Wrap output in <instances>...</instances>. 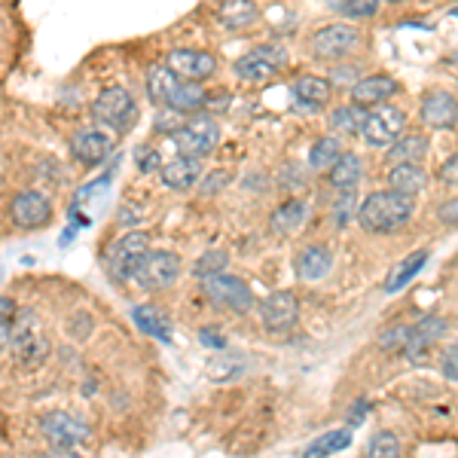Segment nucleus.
Segmentation results:
<instances>
[{"instance_id":"33","label":"nucleus","mask_w":458,"mask_h":458,"mask_svg":"<svg viewBox=\"0 0 458 458\" xmlns=\"http://www.w3.org/2000/svg\"><path fill=\"white\" fill-rule=\"evenodd\" d=\"M226 266H229V254L224 248H211V251H205L196 263H193V279L208 281V279H214V275L226 272Z\"/></svg>"},{"instance_id":"49","label":"nucleus","mask_w":458,"mask_h":458,"mask_svg":"<svg viewBox=\"0 0 458 458\" xmlns=\"http://www.w3.org/2000/svg\"><path fill=\"white\" fill-rule=\"evenodd\" d=\"M453 61H455V65H458V55H453Z\"/></svg>"},{"instance_id":"35","label":"nucleus","mask_w":458,"mask_h":458,"mask_svg":"<svg viewBox=\"0 0 458 458\" xmlns=\"http://www.w3.org/2000/svg\"><path fill=\"white\" fill-rule=\"evenodd\" d=\"M330 10L343 19H370L379 12V0H336L330 4Z\"/></svg>"},{"instance_id":"18","label":"nucleus","mask_w":458,"mask_h":458,"mask_svg":"<svg viewBox=\"0 0 458 458\" xmlns=\"http://www.w3.org/2000/svg\"><path fill=\"white\" fill-rule=\"evenodd\" d=\"M398 92V80L388 74H373V76H360V80L351 86V99H355L358 107H367V104H385L391 95Z\"/></svg>"},{"instance_id":"34","label":"nucleus","mask_w":458,"mask_h":458,"mask_svg":"<svg viewBox=\"0 0 458 458\" xmlns=\"http://www.w3.org/2000/svg\"><path fill=\"white\" fill-rule=\"evenodd\" d=\"M364 120H367V114H364V107H358V104H343V107L330 110V129L343 131V135H349V131H360Z\"/></svg>"},{"instance_id":"1","label":"nucleus","mask_w":458,"mask_h":458,"mask_svg":"<svg viewBox=\"0 0 458 458\" xmlns=\"http://www.w3.org/2000/svg\"><path fill=\"white\" fill-rule=\"evenodd\" d=\"M413 217V199L400 196V193L391 190H379L370 193L364 202L358 205V224L367 229V233H394Z\"/></svg>"},{"instance_id":"38","label":"nucleus","mask_w":458,"mask_h":458,"mask_svg":"<svg viewBox=\"0 0 458 458\" xmlns=\"http://www.w3.org/2000/svg\"><path fill=\"white\" fill-rule=\"evenodd\" d=\"M358 211V205H355V193H343V196L333 202V211H330V217H333V226H339L343 229L345 224L351 220V214Z\"/></svg>"},{"instance_id":"7","label":"nucleus","mask_w":458,"mask_h":458,"mask_svg":"<svg viewBox=\"0 0 458 458\" xmlns=\"http://www.w3.org/2000/svg\"><path fill=\"white\" fill-rule=\"evenodd\" d=\"M131 279L144 290H165L180 279V257L175 251H147L138 260Z\"/></svg>"},{"instance_id":"24","label":"nucleus","mask_w":458,"mask_h":458,"mask_svg":"<svg viewBox=\"0 0 458 458\" xmlns=\"http://www.w3.org/2000/svg\"><path fill=\"white\" fill-rule=\"evenodd\" d=\"M428 153V138L425 135H404L400 141L391 144L388 150V162L391 165H419Z\"/></svg>"},{"instance_id":"23","label":"nucleus","mask_w":458,"mask_h":458,"mask_svg":"<svg viewBox=\"0 0 458 458\" xmlns=\"http://www.w3.org/2000/svg\"><path fill=\"white\" fill-rule=\"evenodd\" d=\"M131 318H135V324L147 333V336L159 339V343H171V321L156 309V305H135Z\"/></svg>"},{"instance_id":"26","label":"nucleus","mask_w":458,"mask_h":458,"mask_svg":"<svg viewBox=\"0 0 458 458\" xmlns=\"http://www.w3.org/2000/svg\"><path fill=\"white\" fill-rule=\"evenodd\" d=\"M425 263H428V251H415V254L404 257V260H400L398 266L388 272V279H385L388 294H398V290H404L407 284L422 272V266H425Z\"/></svg>"},{"instance_id":"46","label":"nucleus","mask_w":458,"mask_h":458,"mask_svg":"<svg viewBox=\"0 0 458 458\" xmlns=\"http://www.w3.org/2000/svg\"><path fill=\"white\" fill-rule=\"evenodd\" d=\"M364 413H370V404H367V400H358V404L351 407L349 425H351V428H355V425H360V422H364Z\"/></svg>"},{"instance_id":"43","label":"nucleus","mask_w":458,"mask_h":458,"mask_svg":"<svg viewBox=\"0 0 458 458\" xmlns=\"http://www.w3.org/2000/svg\"><path fill=\"white\" fill-rule=\"evenodd\" d=\"M199 339H202V345H208V349H220V351L226 349V336L220 330L205 328V330H199Z\"/></svg>"},{"instance_id":"44","label":"nucleus","mask_w":458,"mask_h":458,"mask_svg":"<svg viewBox=\"0 0 458 458\" xmlns=\"http://www.w3.org/2000/svg\"><path fill=\"white\" fill-rule=\"evenodd\" d=\"M440 180H443V184H449V186H455V190H458V153H455V156H449L446 162H443Z\"/></svg>"},{"instance_id":"45","label":"nucleus","mask_w":458,"mask_h":458,"mask_svg":"<svg viewBox=\"0 0 458 458\" xmlns=\"http://www.w3.org/2000/svg\"><path fill=\"white\" fill-rule=\"evenodd\" d=\"M12 318H16V303L0 294V324H12Z\"/></svg>"},{"instance_id":"4","label":"nucleus","mask_w":458,"mask_h":458,"mask_svg":"<svg viewBox=\"0 0 458 458\" xmlns=\"http://www.w3.org/2000/svg\"><path fill=\"white\" fill-rule=\"evenodd\" d=\"M147 248H150V235L141 233V229H131V233L110 241L107 251H104V269L110 272V279L129 281L138 260L147 254Z\"/></svg>"},{"instance_id":"21","label":"nucleus","mask_w":458,"mask_h":458,"mask_svg":"<svg viewBox=\"0 0 458 458\" xmlns=\"http://www.w3.org/2000/svg\"><path fill=\"white\" fill-rule=\"evenodd\" d=\"M330 92H333V86H330V80L328 76H315V74H305L300 76V80L294 83V95H296V101L303 104V107H324V104L330 101Z\"/></svg>"},{"instance_id":"39","label":"nucleus","mask_w":458,"mask_h":458,"mask_svg":"<svg viewBox=\"0 0 458 458\" xmlns=\"http://www.w3.org/2000/svg\"><path fill=\"white\" fill-rule=\"evenodd\" d=\"M208 370H211L214 379H233L245 370V364H241V358H224V360H211Z\"/></svg>"},{"instance_id":"28","label":"nucleus","mask_w":458,"mask_h":458,"mask_svg":"<svg viewBox=\"0 0 458 458\" xmlns=\"http://www.w3.org/2000/svg\"><path fill=\"white\" fill-rule=\"evenodd\" d=\"M257 16H260V10H257V4H248V0H229V4L220 6V12H217L220 25L229 28V31H239V28L254 25Z\"/></svg>"},{"instance_id":"40","label":"nucleus","mask_w":458,"mask_h":458,"mask_svg":"<svg viewBox=\"0 0 458 458\" xmlns=\"http://www.w3.org/2000/svg\"><path fill=\"white\" fill-rule=\"evenodd\" d=\"M135 162L138 169L144 171V175H153V171H162V159H159V153L147 147V144H141V147L135 150Z\"/></svg>"},{"instance_id":"32","label":"nucleus","mask_w":458,"mask_h":458,"mask_svg":"<svg viewBox=\"0 0 458 458\" xmlns=\"http://www.w3.org/2000/svg\"><path fill=\"white\" fill-rule=\"evenodd\" d=\"M351 443V431L349 428H339V431H328L321 434L315 443H312L309 449H305V458H328L333 453H343V449H349Z\"/></svg>"},{"instance_id":"48","label":"nucleus","mask_w":458,"mask_h":458,"mask_svg":"<svg viewBox=\"0 0 458 458\" xmlns=\"http://www.w3.org/2000/svg\"><path fill=\"white\" fill-rule=\"evenodd\" d=\"M10 330H12V324H0V355L10 349Z\"/></svg>"},{"instance_id":"29","label":"nucleus","mask_w":458,"mask_h":458,"mask_svg":"<svg viewBox=\"0 0 458 458\" xmlns=\"http://www.w3.org/2000/svg\"><path fill=\"white\" fill-rule=\"evenodd\" d=\"M343 159V141L336 135H328V138H318L309 150V165L315 171H330L333 165Z\"/></svg>"},{"instance_id":"36","label":"nucleus","mask_w":458,"mask_h":458,"mask_svg":"<svg viewBox=\"0 0 458 458\" xmlns=\"http://www.w3.org/2000/svg\"><path fill=\"white\" fill-rule=\"evenodd\" d=\"M367 458H400V440L391 431L373 434L370 446H367Z\"/></svg>"},{"instance_id":"14","label":"nucleus","mask_w":458,"mask_h":458,"mask_svg":"<svg viewBox=\"0 0 458 458\" xmlns=\"http://www.w3.org/2000/svg\"><path fill=\"white\" fill-rule=\"evenodd\" d=\"M358 28H351L349 22H333L312 37V52L318 59H345L358 46Z\"/></svg>"},{"instance_id":"11","label":"nucleus","mask_w":458,"mask_h":458,"mask_svg":"<svg viewBox=\"0 0 458 458\" xmlns=\"http://www.w3.org/2000/svg\"><path fill=\"white\" fill-rule=\"evenodd\" d=\"M165 67L178 76V83H202L217 71V59L205 50H171L165 55Z\"/></svg>"},{"instance_id":"42","label":"nucleus","mask_w":458,"mask_h":458,"mask_svg":"<svg viewBox=\"0 0 458 458\" xmlns=\"http://www.w3.org/2000/svg\"><path fill=\"white\" fill-rule=\"evenodd\" d=\"M437 217H440V224L455 226L458 224V199H446V202L437 208Z\"/></svg>"},{"instance_id":"30","label":"nucleus","mask_w":458,"mask_h":458,"mask_svg":"<svg viewBox=\"0 0 458 458\" xmlns=\"http://www.w3.org/2000/svg\"><path fill=\"white\" fill-rule=\"evenodd\" d=\"M305 214H309V208H305L303 199H288L281 208H275L272 229H275V233H281V235L296 233V229L305 224Z\"/></svg>"},{"instance_id":"5","label":"nucleus","mask_w":458,"mask_h":458,"mask_svg":"<svg viewBox=\"0 0 458 458\" xmlns=\"http://www.w3.org/2000/svg\"><path fill=\"white\" fill-rule=\"evenodd\" d=\"M92 116L99 126H107L110 131H126L138 120V104L129 89L110 86L99 92V99L92 101Z\"/></svg>"},{"instance_id":"8","label":"nucleus","mask_w":458,"mask_h":458,"mask_svg":"<svg viewBox=\"0 0 458 458\" xmlns=\"http://www.w3.org/2000/svg\"><path fill=\"white\" fill-rule=\"evenodd\" d=\"M284 61H288V55H284L281 46H257L235 61L233 74L245 83H266L281 71Z\"/></svg>"},{"instance_id":"27","label":"nucleus","mask_w":458,"mask_h":458,"mask_svg":"<svg viewBox=\"0 0 458 458\" xmlns=\"http://www.w3.org/2000/svg\"><path fill=\"white\" fill-rule=\"evenodd\" d=\"M360 178H364V162H360V156H355V153H343V159L330 169V184L343 193L355 190Z\"/></svg>"},{"instance_id":"3","label":"nucleus","mask_w":458,"mask_h":458,"mask_svg":"<svg viewBox=\"0 0 458 458\" xmlns=\"http://www.w3.org/2000/svg\"><path fill=\"white\" fill-rule=\"evenodd\" d=\"M175 144L180 150V156L186 159H199L211 156L214 147L220 144V122L211 114H193L186 122H180L175 129Z\"/></svg>"},{"instance_id":"15","label":"nucleus","mask_w":458,"mask_h":458,"mask_svg":"<svg viewBox=\"0 0 458 458\" xmlns=\"http://www.w3.org/2000/svg\"><path fill=\"white\" fill-rule=\"evenodd\" d=\"M110 150H114V135L110 131H104L101 126H86V129H80L74 135V141H71V153H74V159L80 165H101L104 159L110 156Z\"/></svg>"},{"instance_id":"25","label":"nucleus","mask_w":458,"mask_h":458,"mask_svg":"<svg viewBox=\"0 0 458 458\" xmlns=\"http://www.w3.org/2000/svg\"><path fill=\"white\" fill-rule=\"evenodd\" d=\"M178 86H180L178 76L165 65H153L147 71V99L153 104H165V107H169V101H171V95L178 92Z\"/></svg>"},{"instance_id":"22","label":"nucleus","mask_w":458,"mask_h":458,"mask_svg":"<svg viewBox=\"0 0 458 458\" xmlns=\"http://www.w3.org/2000/svg\"><path fill=\"white\" fill-rule=\"evenodd\" d=\"M428 184V175L422 165H391L388 171V190L400 193V196H415Z\"/></svg>"},{"instance_id":"31","label":"nucleus","mask_w":458,"mask_h":458,"mask_svg":"<svg viewBox=\"0 0 458 458\" xmlns=\"http://www.w3.org/2000/svg\"><path fill=\"white\" fill-rule=\"evenodd\" d=\"M208 104V92L196 83H180L178 92L171 95L169 110H178V114H199Z\"/></svg>"},{"instance_id":"17","label":"nucleus","mask_w":458,"mask_h":458,"mask_svg":"<svg viewBox=\"0 0 458 458\" xmlns=\"http://www.w3.org/2000/svg\"><path fill=\"white\" fill-rule=\"evenodd\" d=\"M449 330L446 318H437V315H428L422 318V321H415L413 328H409V343H407V358L409 360H422L425 358V351L431 349L434 343H440V336Z\"/></svg>"},{"instance_id":"2","label":"nucleus","mask_w":458,"mask_h":458,"mask_svg":"<svg viewBox=\"0 0 458 458\" xmlns=\"http://www.w3.org/2000/svg\"><path fill=\"white\" fill-rule=\"evenodd\" d=\"M10 351L19 367H37V364H43L46 355H50V336H46L43 321H40L34 312L19 315V321L12 324Z\"/></svg>"},{"instance_id":"9","label":"nucleus","mask_w":458,"mask_h":458,"mask_svg":"<svg viewBox=\"0 0 458 458\" xmlns=\"http://www.w3.org/2000/svg\"><path fill=\"white\" fill-rule=\"evenodd\" d=\"M40 431H43V437L52 446H61V449H74L80 446V443L92 440L89 422H83L80 415H71V413H46L43 419H40Z\"/></svg>"},{"instance_id":"20","label":"nucleus","mask_w":458,"mask_h":458,"mask_svg":"<svg viewBox=\"0 0 458 458\" xmlns=\"http://www.w3.org/2000/svg\"><path fill=\"white\" fill-rule=\"evenodd\" d=\"M199 180H202V162L199 159L175 156L171 162L162 165V184L169 190H190Z\"/></svg>"},{"instance_id":"37","label":"nucleus","mask_w":458,"mask_h":458,"mask_svg":"<svg viewBox=\"0 0 458 458\" xmlns=\"http://www.w3.org/2000/svg\"><path fill=\"white\" fill-rule=\"evenodd\" d=\"M409 343V328L407 324H394V328H385L379 333L376 345L382 351H404Z\"/></svg>"},{"instance_id":"41","label":"nucleus","mask_w":458,"mask_h":458,"mask_svg":"<svg viewBox=\"0 0 458 458\" xmlns=\"http://www.w3.org/2000/svg\"><path fill=\"white\" fill-rule=\"evenodd\" d=\"M440 373L443 379L449 382H458V343L455 345H446L440 355Z\"/></svg>"},{"instance_id":"19","label":"nucleus","mask_w":458,"mask_h":458,"mask_svg":"<svg viewBox=\"0 0 458 458\" xmlns=\"http://www.w3.org/2000/svg\"><path fill=\"white\" fill-rule=\"evenodd\" d=\"M333 269V251L328 245H305L296 257V275L303 281H321Z\"/></svg>"},{"instance_id":"12","label":"nucleus","mask_w":458,"mask_h":458,"mask_svg":"<svg viewBox=\"0 0 458 458\" xmlns=\"http://www.w3.org/2000/svg\"><path fill=\"white\" fill-rule=\"evenodd\" d=\"M300 318V300L290 290H275V294L260 300V321L269 333L290 330Z\"/></svg>"},{"instance_id":"10","label":"nucleus","mask_w":458,"mask_h":458,"mask_svg":"<svg viewBox=\"0 0 458 458\" xmlns=\"http://www.w3.org/2000/svg\"><path fill=\"white\" fill-rule=\"evenodd\" d=\"M205 288V296L211 300L214 305H220V309H229V312H248L254 309V294L251 288H248L241 279H235V275H214V279L202 281Z\"/></svg>"},{"instance_id":"13","label":"nucleus","mask_w":458,"mask_h":458,"mask_svg":"<svg viewBox=\"0 0 458 458\" xmlns=\"http://www.w3.org/2000/svg\"><path fill=\"white\" fill-rule=\"evenodd\" d=\"M10 217L22 229H37L52 220V199L40 190H22L10 202Z\"/></svg>"},{"instance_id":"47","label":"nucleus","mask_w":458,"mask_h":458,"mask_svg":"<svg viewBox=\"0 0 458 458\" xmlns=\"http://www.w3.org/2000/svg\"><path fill=\"white\" fill-rule=\"evenodd\" d=\"M43 458H83L76 449H61V446H52L50 453H46Z\"/></svg>"},{"instance_id":"16","label":"nucleus","mask_w":458,"mask_h":458,"mask_svg":"<svg viewBox=\"0 0 458 458\" xmlns=\"http://www.w3.org/2000/svg\"><path fill=\"white\" fill-rule=\"evenodd\" d=\"M419 116L428 129H455L458 126V99L446 89H428L422 99Z\"/></svg>"},{"instance_id":"6","label":"nucleus","mask_w":458,"mask_h":458,"mask_svg":"<svg viewBox=\"0 0 458 458\" xmlns=\"http://www.w3.org/2000/svg\"><path fill=\"white\" fill-rule=\"evenodd\" d=\"M407 131V114L394 104H379L367 114L364 126H360V135L370 147H388V144L400 141Z\"/></svg>"}]
</instances>
